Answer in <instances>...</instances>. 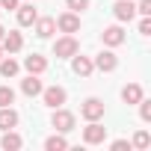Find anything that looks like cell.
I'll return each mask as SVG.
<instances>
[{"label":"cell","instance_id":"29","mask_svg":"<svg viewBox=\"0 0 151 151\" xmlns=\"http://www.w3.org/2000/svg\"><path fill=\"white\" fill-rule=\"evenodd\" d=\"M3 33H6V30H3V27H0V39H3Z\"/></svg>","mask_w":151,"mask_h":151},{"label":"cell","instance_id":"5","mask_svg":"<svg viewBox=\"0 0 151 151\" xmlns=\"http://www.w3.org/2000/svg\"><path fill=\"white\" fill-rule=\"evenodd\" d=\"M113 15H116L119 24H130V21L136 18V3H133V0H116Z\"/></svg>","mask_w":151,"mask_h":151},{"label":"cell","instance_id":"16","mask_svg":"<svg viewBox=\"0 0 151 151\" xmlns=\"http://www.w3.org/2000/svg\"><path fill=\"white\" fill-rule=\"evenodd\" d=\"M18 122H21V116L12 107H0V130H12V127H18Z\"/></svg>","mask_w":151,"mask_h":151},{"label":"cell","instance_id":"23","mask_svg":"<svg viewBox=\"0 0 151 151\" xmlns=\"http://www.w3.org/2000/svg\"><path fill=\"white\" fill-rule=\"evenodd\" d=\"M65 6H68L71 12H86V9L92 6V0H65Z\"/></svg>","mask_w":151,"mask_h":151},{"label":"cell","instance_id":"19","mask_svg":"<svg viewBox=\"0 0 151 151\" xmlns=\"http://www.w3.org/2000/svg\"><path fill=\"white\" fill-rule=\"evenodd\" d=\"M45 148H47V151H65V148H68V139L59 136V133H53V136L45 139Z\"/></svg>","mask_w":151,"mask_h":151},{"label":"cell","instance_id":"1","mask_svg":"<svg viewBox=\"0 0 151 151\" xmlns=\"http://www.w3.org/2000/svg\"><path fill=\"white\" fill-rule=\"evenodd\" d=\"M74 53H80V42L74 39L71 33H65L62 39L53 42V56H56V59H71Z\"/></svg>","mask_w":151,"mask_h":151},{"label":"cell","instance_id":"28","mask_svg":"<svg viewBox=\"0 0 151 151\" xmlns=\"http://www.w3.org/2000/svg\"><path fill=\"white\" fill-rule=\"evenodd\" d=\"M0 9H9V12H15V9H18V0H0Z\"/></svg>","mask_w":151,"mask_h":151},{"label":"cell","instance_id":"15","mask_svg":"<svg viewBox=\"0 0 151 151\" xmlns=\"http://www.w3.org/2000/svg\"><path fill=\"white\" fill-rule=\"evenodd\" d=\"M15 12H18V24H21V27H33L36 18H39V12H36L33 3H24V6H18Z\"/></svg>","mask_w":151,"mask_h":151},{"label":"cell","instance_id":"11","mask_svg":"<svg viewBox=\"0 0 151 151\" xmlns=\"http://www.w3.org/2000/svg\"><path fill=\"white\" fill-rule=\"evenodd\" d=\"M71 71L77 74V77H89V74L95 71L92 56H80V53H74V56H71Z\"/></svg>","mask_w":151,"mask_h":151},{"label":"cell","instance_id":"7","mask_svg":"<svg viewBox=\"0 0 151 151\" xmlns=\"http://www.w3.org/2000/svg\"><path fill=\"white\" fill-rule=\"evenodd\" d=\"M107 139V127L101 124V122H89L86 127H83V142L86 145H101Z\"/></svg>","mask_w":151,"mask_h":151},{"label":"cell","instance_id":"30","mask_svg":"<svg viewBox=\"0 0 151 151\" xmlns=\"http://www.w3.org/2000/svg\"><path fill=\"white\" fill-rule=\"evenodd\" d=\"M0 59H3V47H0Z\"/></svg>","mask_w":151,"mask_h":151},{"label":"cell","instance_id":"10","mask_svg":"<svg viewBox=\"0 0 151 151\" xmlns=\"http://www.w3.org/2000/svg\"><path fill=\"white\" fill-rule=\"evenodd\" d=\"M0 47H3V53H18L24 47V36L18 30H9V33H3V39H0Z\"/></svg>","mask_w":151,"mask_h":151},{"label":"cell","instance_id":"3","mask_svg":"<svg viewBox=\"0 0 151 151\" xmlns=\"http://www.w3.org/2000/svg\"><path fill=\"white\" fill-rule=\"evenodd\" d=\"M104 101L101 98H86L83 104H80V116L86 119V122H101L104 119Z\"/></svg>","mask_w":151,"mask_h":151},{"label":"cell","instance_id":"20","mask_svg":"<svg viewBox=\"0 0 151 151\" xmlns=\"http://www.w3.org/2000/svg\"><path fill=\"white\" fill-rule=\"evenodd\" d=\"M151 145V133L148 130H136L133 133V142H130V148H139V151H145Z\"/></svg>","mask_w":151,"mask_h":151},{"label":"cell","instance_id":"4","mask_svg":"<svg viewBox=\"0 0 151 151\" xmlns=\"http://www.w3.org/2000/svg\"><path fill=\"white\" fill-rule=\"evenodd\" d=\"M42 101H45V107L56 110V107H62L68 101V92L62 86H47V89H42Z\"/></svg>","mask_w":151,"mask_h":151},{"label":"cell","instance_id":"25","mask_svg":"<svg viewBox=\"0 0 151 151\" xmlns=\"http://www.w3.org/2000/svg\"><path fill=\"white\" fill-rule=\"evenodd\" d=\"M139 36H151V15H142V21H139Z\"/></svg>","mask_w":151,"mask_h":151},{"label":"cell","instance_id":"22","mask_svg":"<svg viewBox=\"0 0 151 151\" xmlns=\"http://www.w3.org/2000/svg\"><path fill=\"white\" fill-rule=\"evenodd\" d=\"M12 104H15V89L0 86V107H12Z\"/></svg>","mask_w":151,"mask_h":151},{"label":"cell","instance_id":"13","mask_svg":"<svg viewBox=\"0 0 151 151\" xmlns=\"http://www.w3.org/2000/svg\"><path fill=\"white\" fill-rule=\"evenodd\" d=\"M24 68H27V74H45L47 71V59L42 53H30V56H24Z\"/></svg>","mask_w":151,"mask_h":151},{"label":"cell","instance_id":"31","mask_svg":"<svg viewBox=\"0 0 151 151\" xmlns=\"http://www.w3.org/2000/svg\"><path fill=\"white\" fill-rule=\"evenodd\" d=\"M0 12H3V9H0Z\"/></svg>","mask_w":151,"mask_h":151},{"label":"cell","instance_id":"12","mask_svg":"<svg viewBox=\"0 0 151 151\" xmlns=\"http://www.w3.org/2000/svg\"><path fill=\"white\" fill-rule=\"evenodd\" d=\"M42 89H45V83L39 80V74H27V77L21 80V92H24L27 98H36V95H42Z\"/></svg>","mask_w":151,"mask_h":151},{"label":"cell","instance_id":"6","mask_svg":"<svg viewBox=\"0 0 151 151\" xmlns=\"http://www.w3.org/2000/svg\"><path fill=\"white\" fill-rule=\"evenodd\" d=\"M101 42H104L107 47H119V45H124V42H127V36H124V27H122V24L104 27V33H101Z\"/></svg>","mask_w":151,"mask_h":151},{"label":"cell","instance_id":"26","mask_svg":"<svg viewBox=\"0 0 151 151\" xmlns=\"http://www.w3.org/2000/svg\"><path fill=\"white\" fill-rule=\"evenodd\" d=\"M136 12H139V15H151V0H139V3H136Z\"/></svg>","mask_w":151,"mask_h":151},{"label":"cell","instance_id":"24","mask_svg":"<svg viewBox=\"0 0 151 151\" xmlns=\"http://www.w3.org/2000/svg\"><path fill=\"white\" fill-rule=\"evenodd\" d=\"M139 119H142L145 124L151 122V101H148V98H142V101H139Z\"/></svg>","mask_w":151,"mask_h":151},{"label":"cell","instance_id":"18","mask_svg":"<svg viewBox=\"0 0 151 151\" xmlns=\"http://www.w3.org/2000/svg\"><path fill=\"white\" fill-rule=\"evenodd\" d=\"M24 145V139L15 133V127L12 130H3V139H0V148H3V151H18Z\"/></svg>","mask_w":151,"mask_h":151},{"label":"cell","instance_id":"8","mask_svg":"<svg viewBox=\"0 0 151 151\" xmlns=\"http://www.w3.org/2000/svg\"><path fill=\"white\" fill-rule=\"evenodd\" d=\"M92 62H95V68H98V71H104V74H110V71H116V68H119V56L113 53V47L101 50Z\"/></svg>","mask_w":151,"mask_h":151},{"label":"cell","instance_id":"9","mask_svg":"<svg viewBox=\"0 0 151 151\" xmlns=\"http://www.w3.org/2000/svg\"><path fill=\"white\" fill-rule=\"evenodd\" d=\"M56 30H62V33H71V36H74V33L80 30V12H71V9H68V12H62V15L56 18Z\"/></svg>","mask_w":151,"mask_h":151},{"label":"cell","instance_id":"27","mask_svg":"<svg viewBox=\"0 0 151 151\" xmlns=\"http://www.w3.org/2000/svg\"><path fill=\"white\" fill-rule=\"evenodd\" d=\"M110 148H113V151H124V148L130 151V142H127V139H116V142H110Z\"/></svg>","mask_w":151,"mask_h":151},{"label":"cell","instance_id":"2","mask_svg":"<svg viewBox=\"0 0 151 151\" xmlns=\"http://www.w3.org/2000/svg\"><path fill=\"white\" fill-rule=\"evenodd\" d=\"M50 124L56 127V133H71L74 124H77V116H74L71 110H65V107H56L53 116H50Z\"/></svg>","mask_w":151,"mask_h":151},{"label":"cell","instance_id":"21","mask_svg":"<svg viewBox=\"0 0 151 151\" xmlns=\"http://www.w3.org/2000/svg\"><path fill=\"white\" fill-rule=\"evenodd\" d=\"M21 71V65L9 56V59H0V74H3V77H15V74Z\"/></svg>","mask_w":151,"mask_h":151},{"label":"cell","instance_id":"14","mask_svg":"<svg viewBox=\"0 0 151 151\" xmlns=\"http://www.w3.org/2000/svg\"><path fill=\"white\" fill-rule=\"evenodd\" d=\"M145 98V92H142V86L139 83H127L124 89H122V101L127 104V107H133V104H139Z\"/></svg>","mask_w":151,"mask_h":151},{"label":"cell","instance_id":"17","mask_svg":"<svg viewBox=\"0 0 151 151\" xmlns=\"http://www.w3.org/2000/svg\"><path fill=\"white\" fill-rule=\"evenodd\" d=\"M36 36L39 39H50L53 36V30H56V18H36Z\"/></svg>","mask_w":151,"mask_h":151}]
</instances>
